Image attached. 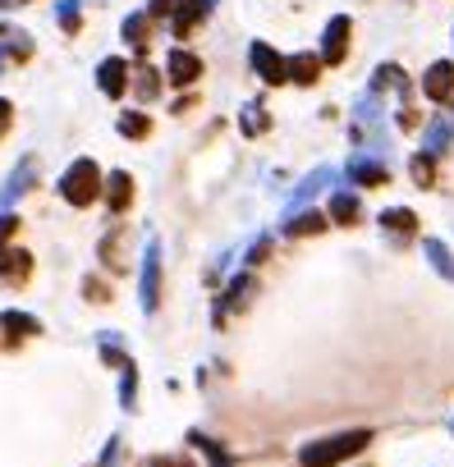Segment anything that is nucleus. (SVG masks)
I'll return each mask as SVG.
<instances>
[{"label": "nucleus", "mask_w": 454, "mask_h": 467, "mask_svg": "<svg viewBox=\"0 0 454 467\" xmlns=\"http://www.w3.org/2000/svg\"><path fill=\"white\" fill-rule=\"evenodd\" d=\"M101 198H106V206H111L115 215L129 211V202H133V175L129 170H111V179H106V188H101Z\"/></svg>", "instance_id": "obj_13"}, {"label": "nucleus", "mask_w": 454, "mask_h": 467, "mask_svg": "<svg viewBox=\"0 0 454 467\" xmlns=\"http://www.w3.org/2000/svg\"><path fill=\"white\" fill-rule=\"evenodd\" d=\"M0 69H5V55H0Z\"/></svg>", "instance_id": "obj_40"}, {"label": "nucleus", "mask_w": 454, "mask_h": 467, "mask_svg": "<svg viewBox=\"0 0 454 467\" xmlns=\"http://www.w3.org/2000/svg\"><path fill=\"white\" fill-rule=\"evenodd\" d=\"M97 88H101L106 97H120V92L129 88V65L120 60V55H111V60L97 65Z\"/></svg>", "instance_id": "obj_14"}, {"label": "nucleus", "mask_w": 454, "mask_h": 467, "mask_svg": "<svg viewBox=\"0 0 454 467\" xmlns=\"http://www.w3.org/2000/svg\"><path fill=\"white\" fill-rule=\"evenodd\" d=\"M422 253H427V261H432V270L441 275V280H454V257H450V247L441 238H422Z\"/></svg>", "instance_id": "obj_23"}, {"label": "nucleus", "mask_w": 454, "mask_h": 467, "mask_svg": "<svg viewBox=\"0 0 454 467\" xmlns=\"http://www.w3.org/2000/svg\"><path fill=\"white\" fill-rule=\"evenodd\" d=\"M399 128H418V110H409V105L399 110Z\"/></svg>", "instance_id": "obj_38"}, {"label": "nucleus", "mask_w": 454, "mask_h": 467, "mask_svg": "<svg viewBox=\"0 0 454 467\" xmlns=\"http://www.w3.org/2000/svg\"><path fill=\"white\" fill-rule=\"evenodd\" d=\"M386 88L404 92V69H399V65H381L377 74H372V92H386Z\"/></svg>", "instance_id": "obj_26"}, {"label": "nucleus", "mask_w": 454, "mask_h": 467, "mask_svg": "<svg viewBox=\"0 0 454 467\" xmlns=\"http://www.w3.org/2000/svg\"><path fill=\"white\" fill-rule=\"evenodd\" d=\"M120 403L133 412V403H138V367H129L124 380H120Z\"/></svg>", "instance_id": "obj_30"}, {"label": "nucleus", "mask_w": 454, "mask_h": 467, "mask_svg": "<svg viewBox=\"0 0 454 467\" xmlns=\"http://www.w3.org/2000/svg\"><path fill=\"white\" fill-rule=\"evenodd\" d=\"M120 133L124 137H147L152 133V120L143 115V110H124V115H120Z\"/></svg>", "instance_id": "obj_27"}, {"label": "nucleus", "mask_w": 454, "mask_h": 467, "mask_svg": "<svg viewBox=\"0 0 454 467\" xmlns=\"http://www.w3.org/2000/svg\"><path fill=\"white\" fill-rule=\"evenodd\" d=\"M33 179H37V165H33V156H23V160L14 165V175L5 179V188H0V211L10 215V206H14L28 188H33Z\"/></svg>", "instance_id": "obj_7"}, {"label": "nucleus", "mask_w": 454, "mask_h": 467, "mask_svg": "<svg viewBox=\"0 0 454 467\" xmlns=\"http://www.w3.org/2000/svg\"><path fill=\"white\" fill-rule=\"evenodd\" d=\"M0 330H5L10 339H33V335H42V321L28 316V312H0Z\"/></svg>", "instance_id": "obj_20"}, {"label": "nucleus", "mask_w": 454, "mask_h": 467, "mask_svg": "<svg viewBox=\"0 0 454 467\" xmlns=\"http://www.w3.org/2000/svg\"><path fill=\"white\" fill-rule=\"evenodd\" d=\"M138 289H143V312L161 307V238H147V257H143Z\"/></svg>", "instance_id": "obj_3"}, {"label": "nucleus", "mask_w": 454, "mask_h": 467, "mask_svg": "<svg viewBox=\"0 0 454 467\" xmlns=\"http://www.w3.org/2000/svg\"><path fill=\"white\" fill-rule=\"evenodd\" d=\"M56 19H60V27H65V33H78V0H60Z\"/></svg>", "instance_id": "obj_32"}, {"label": "nucleus", "mask_w": 454, "mask_h": 467, "mask_svg": "<svg viewBox=\"0 0 454 467\" xmlns=\"http://www.w3.org/2000/svg\"><path fill=\"white\" fill-rule=\"evenodd\" d=\"M326 225H331V215H322V211H299V215L285 220V234H289V238H308V234H322Z\"/></svg>", "instance_id": "obj_19"}, {"label": "nucleus", "mask_w": 454, "mask_h": 467, "mask_svg": "<svg viewBox=\"0 0 454 467\" xmlns=\"http://www.w3.org/2000/svg\"><path fill=\"white\" fill-rule=\"evenodd\" d=\"M170 10H179V0H152L147 5V14H170Z\"/></svg>", "instance_id": "obj_36"}, {"label": "nucleus", "mask_w": 454, "mask_h": 467, "mask_svg": "<svg viewBox=\"0 0 454 467\" xmlns=\"http://www.w3.org/2000/svg\"><path fill=\"white\" fill-rule=\"evenodd\" d=\"M207 10H211V0H179V10H175V33L189 37L193 27H198V19H207Z\"/></svg>", "instance_id": "obj_21"}, {"label": "nucleus", "mask_w": 454, "mask_h": 467, "mask_svg": "<svg viewBox=\"0 0 454 467\" xmlns=\"http://www.w3.org/2000/svg\"><path fill=\"white\" fill-rule=\"evenodd\" d=\"M285 74H289V82H299V88H312V82L322 78V55H312V51L289 55V60H285Z\"/></svg>", "instance_id": "obj_12"}, {"label": "nucleus", "mask_w": 454, "mask_h": 467, "mask_svg": "<svg viewBox=\"0 0 454 467\" xmlns=\"http://www.w3.org/2000/svg\"><path fill=\"white\" fill-rule=\"evenodd\" d=\"M189 445H198V449H202V454H207L211 463H216V467H225V463H230V454H225V449L216 445V440H207L202 431H189Z\"/></svg>", "instance_id": "obj_28"}, {"label": "nucleus", "mask_w": 454, "mask_h": 467, "mask_svg": "<svg viewBox=\"0 0 454 467\" xmlns=\"http://www.w3.org/2000/svg\"><path fill=\"white\" fill-rule=\"evenodd\" d=\"M101 188H106V179H101V170H97V160H74L69 170L60 175V198L69 202V206H92L97 198H101Z\"/></svg>", "instance_id": "obj_2"}, {"label": "nucleus", "mask_w": 454, "mask_h": 467, "mask_svg": "<svg viewBox=\"0 0 454 467\" xmlns=\"http://www.w3.org/2000/svg\"><path fill=\"white\" fill-rule=\"evenodd\" d=\"M358 220H363V202H358V192L340 188L335 198H331V225H358Z\"/></svg>", "instance_id": "obj_16"}, {"label": "nucleus", "mask_w": 454, "mask_h": 467, "mask_svg": "<svg viewBox=\"0 0 454 467\" xmlns=\"http://www.w3.org/2000/svg\"><path fill=\"white\" fill-rule=\"evenodd\" d=\"M0 33H5V23H0Z\"/></svg>", "instance_id": "obj_41"}, {"label": "nucleus", "mask_w": 454, "mask_h": 467, "mask_svg": "<svg viewBox=\"0 0 454 467\" xmlns=\"http://www.w3.org/2000/svg\"><path fill=\"white\" fill-rule=\"evenodd\" d=\"M14 230H19V215H0V243H5Z\"/></svg>", "instance_id": "obj_35"}, {"label": "nucleus", "mask_w": 454, "mask_h": 467, "mask_svg": "<svg viewBox=\"0 0 454 467\" xmlns=\"http://www.w3.org/2000/svg\"><path fill=\"white\" fill-rule=\"evenodd\" d=\"M143 467H193V463H184V458H147Z\"/></svg>", "instance_id": "obj_37"}, {"label": "nucleus", "mask_w": 454, "mask_h": 467, "mask_svg": "<svg viewBox=\"0 0 454 467\" xmlns=\"http://www.w3.org/2000/svg\"><path fill=\"white\" fill-rule=\"evenodd\" d=\"M266 124H271V120H266V110H262V105H248V110H244V133H248V137L266 133Z\"/></svg>", "instance_id": "obj_31"}, {"label": "nucleus", "mask_w": 454, "mask_h": 467, "mask_svg": "<svg viewBox=\"0 0 454 467\" xmlns=\"http://www.w3.org/2000/svg\"><path fill=\"white\" fill-rule=\"evenodd\" d=\"M253 289H257L253 275H239V280L225 289V302L216 307V321H225V312H230V307H248V293H253Z\"/></svg>", "instance_id": "obj_22"}, {"label": "nucleus", "mask_w": 454, "mask_h": 467, "mask_svg": "<svg viewBox=\"0 0 454 467\" xmlns=\"http://www.w3.org/2000/svg\"><path fill=\"white\" fill-rule=\"evenodd\" d=\"M326 183H335V170H326V165H322V170H312L303 183H299V192H294V202H289V215H299L312 198H317V192H322Z\"/></svg>", "instance_id": "obj_15"}, {"label": "nucleus", "mask_w": 454, "mask_h": 467, "mask_svg": "<svg viewBox=\"0 0 454 467\" xmlns=\"http://www.w3.org/2000/svg\"><path fill=\"white\" fill-rule=\"evenodd\" d=\"M133 88H138V97H143V101H156V92H161V74H156V69H138Z\"/></svg>", "instance_id": "obj_29"}, {"label": "nucleus", "mask_w": 454, "mask_h": 467, "mask_svg": "<svg viewBox=\"0 0 454 467\" xmlns=\"http://www.w3.org/2000/svg\"><path fill=\"white\" fill-rule=\"evenodd\" d=\"M422 92L432 101H450L454 97V65L450 60H436L432 69L422 74Z\"/></svg>", "instance_id": "obj_10"}, {"label": "nucleus", "mask_w": 454, "mask_h": 467, "mask_svg": "<svg viewBox=\"0 0 454 467\" xmlns=\"http://www.w3.org/2000/svg\"><path fill=\"white\" fill-rule=\"evenodd\" d=\"M83 293H88V302H106V284L101 280H83Z\"/></svg>", "instance_id": "obj_34"}, {"label": "nucleus", "mask_w": 454, "mask_h": 467, "mask_svg": "<svg viewBox=\"0 0 454 467\" xmlns=\"http://www.w3.org/2000/svg\"><path fill=\"white\" fill-rule=\"evenodd\" d=\"M97 353H101V362H106V367H115V371H129V367H133V357L124 353V344H120L115 330L97 335Z\"/></svg>", "instance_id": "obj_18"}, {"label": "nucleus", "mask_w": 454, "mask_h": 467, "mask_svg": "<svg viewBox=\"0 0 454 467\" xmlns=\"http://www.w3.org/2000/svg\"><path fill=\"white\" fill-rule=\"evenodd\" d=\"M248 60H253V69H257V78L262 82H271V88H280V82H289V74H285V60L266 46V42H253V51H248Z\"/></svg>", "instance_id": "obj_8"}, {"label": "nucleus", "mask_w": 454, "mask_h": 467, "mask_svg": "<svg viewBox=\"0 0 454 467\" xmlns=\"http://www.w3.org/2000/svg\"><path fill=\"white\" fill-rule=\"evenodd\" d=\"M381 234H386L395 247L413 243V234H418V215H413L409 206H390V211H381Z\"/></svg>", "instance_id": "obj_5"}, {"label": "nucleus", "mask_w": 454, "mask_h": 467, "mask_svg": "<svg viewBox=\"0 0 454 467\" xmlns=\"http://www.w3.org/2000/svg\"><path fill=\"white\" fill-rule=\"evenodd\" d=\"M115 463H120V435H111V445L101 454V467H115Z\"/></svg>", "instance_id": "obj_33"}, {"label": "nucleus", "mask_w": 454, "mask_h": 467, "mask_svg": "<svg viewBox=\"0 0 454 467\" xmlns=\"http://www.w3.org/2000/svg\"><path fill=\"white\" fill-rule=\"evenodd\" d=\"M10 115H14V110H10V101H5V97H0V133H5V128H10Z\"/></svg>", "instance_id": "obj_39"}, {"label": "nucleus", "mask_w": 454, "mask_h": 467, "mask_svg": "<svg viewBox=\"0 0 454 467\" xmlns=\"http://www.w3.org/2000/svg\"><path fill=\"white\" fill-rule=\"evenodd\" d=\"M349 179L358 188H381V183H390V165L386 160H372V156H354L349 160Z\"/></svg>", "instance_id": "obj_9"}, {"label": "nucleus", "mask_w": 454, "mask_h": 467, "mask_svg": "<svg viewBox=\"0 0 454 467\" xmlns=\"http://www.w3.org/2000/svg\"><path fill=\"white\" fill-rule=\"evenodd\" d=\"M166 74H170L175 88H189V82H198V78H202V60H198L193 51H170Z\"/></svg>", "instance_id": "obj_11"}, {"label": "nucleus", "mask_w": 454, "mask_h": 467, "mask_svg": "<svg viewBox=\"0 0 454 467\" xmlns=\"http://www.w3.org/2000/svg\"><path fill=\"white\" fill-rule=\"evenodd\" d=\"M349 37H354V23L335 14L322 33V65H344V55H349Z\"/></svg>", "instance_id": "obj_4"}, {"label": "nucleus", "mask_w": 454, "mask_h": 467, "mask_svg": "<svg viewBox=\"0 0 454 467\" xmlns=\"http://www.w3.org/2000/svg\"><path fill=\"white\" fill-rule=\"evenodd\" d=\"M450 143H454V120H432L422 128V152L427 156H445Z\"/></svg>", "instance_id": "obj_17"}, {"label": "nucleus", "mask_w": 454, "mask_h": 467, "mask_svg": "<svg viewBox=\"0 0 454 467\" xmlns=\"http://www.w3.org/2000/svg\"><path fill=\"white\" fill-rule=\"evenodd\" d=\"M436 156H427V152H418L413 160H409V175H413V183L418 188H432L436 183V165H432Z\"/></svg>", "instance_id": "obj_25"}, {"label": "nucleus", "mask_w": 454, "mask_h": 467, "mask_svg": "<svg viewBox=\"0 0 454 467\" xmlns=\"http://www.w3.org/2000/svg\"><path fill=\"white\" fill-rule=\"evenodd\" d=\"M28 275H33V253H23V247H0V284L23 289Z\"/></svg>", "instance_id": "obj_6"}, {"label": "nucleus", "mask_w": 454, "mask_h": 467, "mask_svg": "<svg viewBox=\"0 0 454 467\" xmlns=\"http://www.w3.org/2000/svg\"><path fill=\"white\" fill-rule=\"evenodd\" d=\"M372 445V431H340L326 440H312V445L299 449V467H335L344 458H354Z\"/></svg>", "instance_id": "obj_1"}, {"label": "nucleus", "mask_w": 454, "mask_h": 467, "mask_svg": "<svg viewBox=\"0 0 454 467\" xmlns=\"http://www.w3.org/2000/svg\"><path fill=\"white\" fill-rule=\"evenodd\" d=\"M124 42H129V46H138V51L152 42V14H147V10L124 19Z\"/></svg>", "instance_id": "obj_24"}]
</instances>
